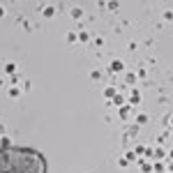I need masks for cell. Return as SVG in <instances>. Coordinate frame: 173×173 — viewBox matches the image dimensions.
Listing matches in <instances>:
<instances>
[{
    "label": "cell",
    "instance_id": "6da1fadb",
    "mask_svg": "<svg viewBox=\"0 0 173 173\" xmlns=\"http://www.w3.org/2000/svg\"><path fill=\"white\" fill-rule=\"evenodd\" d=\"M39 12H42V16H44V19H53V16L58 14V7L56 5H42V7H37Z\"/></svg>",
    "mask_w": 173,
    "mask_h": 173
},
{
    "label": "cell",
    "instance_id": "7a4b0ae2",
    "mask_svg": "<svg viewBox=\"0 0 173 173\" xmlns=\"http://www.w3.org/2000/svg\"><path fill=\"white\" fill-rule=\"evenodd\" d=\"M7 95H9V99H21V95H23V90L19 86H12L9 90H7Z\"/></svg>",
    "mask_w": 173,
    "mask_h": 173
},
{
    "label": "cell",
    "instance_id": "3957f363",
    "mask_svg": "<svg viewBox=\"0 0 173 173\" xmlns=\"http://www.w3.org/2000/svg\"><path fill=\"white\" fill-rule=\"evenodd\" d=\"M69 16H72L74 21H81V19H83V7H72V9H69Z\"/></svg>",
    "mask_w": 173,
    "mask_h": 173
},
{
    "label": "cell",
    "instance_id": "277c9868",
    "mask_svg": "<svg viewBox=\"0 0 173 173\" xmlns=\"http://www.w3.org/2000/svg\"><path fill=\"white\" fill-rule=\"evenodd\" d=\"M16 23H19V26L23 28V30H32V23L26 19V16H19V19H16Z\"/></svg>",
    "mask_w": 173,
    "mask_h": 173
},
{
    "label": "cell",
    "instance_id": "5b68a950",
    "mask_svg": "<svg viewBox=\"0 0 173 173\" xmlns=\"http://www.w3.org/2000/svg\"><path fill=\"white\" fill-rule=\"evenodd\" d=\"M122 69H125V62L122 60H113L109 65V72H122Z\"/></svg>",
    "mask_w": 173,
    "mask_h": 173
},
{
    "label": "cell",
    "instance_id": "8992f818",
    "mask_svg": "<svg viewBox=\"0 0 173 173\" xmlns=\"http://www.w3.org/2000/svg\"><path fill=\"white\" fill-rule=\"evenodd\" d=\"M65 42H67V44H79V37H76L74 30H69L67 35H65Z\"/></svg>",
    "mask_w": 173,
    "mask_h": 173
},
{
    "label": "cell",
    "instance_id": "52a82bcc",
    "mask_svg": "<svg viewBox=\"0 0 173 173\" xmlns=\"http://www.w3.org/2000/svg\"><path fill=\"white\" fill-rule=\"evenodd\" d=\"M90 79L92 81H102L104 79V72L102 69H90Z\"/></svg>",
    "mask_w": 173,
    "mask_h": 173
},
{
    "label": "cell",
    "instance_id": "ba28073f",
    "mask_svg": "<svg viewBox=\"0 0 173 173\" xmlns=\"http://www.w3.org/2000/svg\"><path fill=\"white\" fill-rule=\"evenodd\" d=\"M76 37H79L81 44H88V42H90V35H88L86 30H79V32H76Z\"/></svg>",
    "mask_w": 173,
    "mask_h": 173
},
{
    "label": "cell",
    "instance_id": "9c48e42d",
    "mask_svg": "<svg viewBox=\"0 0 173 173\" xmlns=\"http://www.w3.org/2000/svg\"><path fill=\"white\" fill-rule=\"evenodd\" d=\"M116 95H118V90H116V88H113V86H109V88H106V90H104V97H106V99H113V97H116Z\"/></svg>",
    "mask_w": 173,
    "mask_h": 173
},
{
    "label": "cell",
    "instance_id": "30bf717a",
    "mask_svg": "<svg viewBox=\"0 0 173 173\" xmlns=\"http://www.w3.org/2000/svg\"><path fill=\"white\" fill-rule=\"evenodd\" d=\"M148 120H150L148 113H139V116H136V125H148Z\"/></svg>",
    "mask_w": 173,
    "mask_h": 173
},
{
    "label": "cell",
    "instance_id": "8fae6325",
    "mask_svg": "<svg viewBox=\"0 0 173 173\" xmlns=\"http://www.w3.org/2000/svg\"><path fill=\"white\" fill-rule=\"evenodd\" d=\"M136 81H139V79H136V74H132V72H129V74L125 76V83H127V86H134Z\"/></svg>",
    "mask_w": 173,
    "mask_h": 173
},
{
    "label": "cell",
    "instance_id": "7c38bea8",
    "mask_svg": "<svg viewBox=\"0 0 173 173\" xmlns=\"http://www.w3.org/2000/svg\"><path fill=\"white\" fill-rule=\"evenodd\" d=\"M136 104H141V95L139 92H134L132 97H129V106H136Z\"/></svg>",
    "mask_w": 173,
    "mask_h": 173
},
{
    "label": "cell",
    "instance_id": "4fadbf2b",
    "mask_svg": "<svg viewBox=\"0 0 173 173\" xmlns=\"http://www.w3.org/2000/svg\"><path fill=\"white\" fill-rule=\"evenodd\" d=\"M92 46H97V49H102V46H104V37H102V35H97V37L92 39Z\"/></svg>",
    "mask_w": 173,
    "mask_h": 173
},
{
    "label": "cell",
    "instance_id": "5bb4252c",
    "mask_svg": "<svg viewBox=\"0 0 173 173\" xmlns=\"http://www.w3.org/2000/svg\"><path fill=\"white\" fill-rule=\"evenodd\" d=\"M118 166H120V169H127V166H129V162H127V157H125V155H122V157H118V162H116Z\"/></svg>",
    "mask_w": 173,
    "mask_h": 173
},
{
    "label": "cell",
    "instance_id": "9a60e30c",
    "mask_svg": "<svg viewBox=\"0 0 173 173\" xmlns=\"http://www.w3.org/2000/svg\"><path fill=\"white\" fill-rule=\"evenodd\" d=\"M120 116H122V118H129V116H132V106H122V109H120Z\"/></svg>",
    "mask_w": 173,
    "mask_h": 173
},
{
    "label": "cell",
    "instance_id": "2e32d148",
    "mask_svg": "<svg viewBox=\"0 0 173 173\" xmlns=\"http://www.w3.org/2000/svg\"><path fill=\"white\" fill-rule=\"evenodd\" d=\"M113 104L116 106H125V97L122 95H116V97H113Z\"/></svg>",
    "mask_w": 173,
    "mask_h": 173
},
{
    "label": "cell",
    "instance_id": "e0dca14e",
    "mask_svg": "<svg viewBox=\"0 0 173 173\" xmlns=\"http://www.w3.org/2000/svg\"><path fill=\"white\" fill-rule=\"evenodd\" d=\"M136 79H148V69H146V67H141L139 72H136Z\"/></svg>",
    "mask_w": 173,
    "mask_h": 173
},
{
    "label": "cell",
    "instance_id": "ac0fdd59",
    "mask_svg": "<svg viewBox=\"0 0 173 173\" xmlns=\"http://www.w3.org/2000/svg\"><path fill=\"white\" fill-rule=\"evenodd\" d=\"M5 72H7V74H14V72H16V65H14V62H7V65H5Z\"/></svg>",
    "mask_w": 173,
    "mask_h": 173
},
{
    "label": "cell",
    "instance_id": "d6986e66",
    "mask_svg": "<svg viewBox=\"0 0 173 173\" xmlns=\"http://www.w3.org/2000/svg\"><path fill=\"white\" fill-rule=\"evenodd\" d=\"M171 19H173V12H171V7H166V12H164V21L171 23Z\"/></svg>",
    "mask_w": 173,
    "mask_h": 173
},
{
    "label": "cell",
    "instance_id": "ffe728a7",
    "mask_svg": "<svg viewBox=\"0 0 173 173\" xmlns=\"http://www.w3.org/2000/svg\"><path fill=\"white\" fill-rule=\"evenodd\" d=\"M106 7H109L111 12H118L120 9V2H106Z\"/></svg>",
    "mask_w": 173,
    "mask_h": 173
},
{
    "label": "cell",
    "instance_id": "44dd1931",
    "mask_svg": "<svg viewBox=\"0 0 173 173\" xmlns=\"http://www.w3.org/2000/svg\"><path fill=\"white\" fill-rule=\"evenodd\" d=\"M19 81H21V76H19V74H12V79H9L12 86H19Z\"/></svg>",
    "mask_w": 173,
    "mask_h": 173
},
{
    "label": "cell",
    "instance_id": "7402d4cb",
    "mask_svg": "<svg viewBox=\"0 0 173 173\" xmlns=\"http://www.w3.org/2000/svg\"><path fill=\"white\" fill-rule=\"evenodd\" d=\"M155 157H159V159H164V157H166V152H164V148H157V150H155Z\"/></svg>",
    "mask_w": 173,
    "mask_h": 173
},
{
    "label": "cell",
    "instance_id": "603a6c76",
    "mask_svg": "<svg viewBox=\"0 0 173 173\" xmlns=\"http://www.w3.org/2000/svg\"><path fill=\"white\" fill-rule=\"evenodd\" d=\"M166 139H169V132L162 134V136H157V143H159V146H164V141H166Z\"/></svg>",
    "mask_w": 173,
    "mask_h": 173
},
{
    "label": "cell",
    "instance_id": "cb8c5ba5",
    "mask_svg": "<svg viewBox=\"0 0 173 173\" xmlns=\"http://www.w3.org/2000/svg\"><path fill=\"white\" fill-rule=\"evenodd\" d=\"M155 171H157V173H164L166 169H164V164H155Z\"/></svg>",
    "mask_w": 173,
    "mask_h": 173
},
{
    "label": "cell",
    "instance_id": "d4e9b609",
    "mask_svg": "<svg viewBox=\"0 0 173 173\" xmlns=\"http://www.w3.org/2000/svg\"><path fill=\"white\" fill-rule=\"evenodd\" d=\"M5 14H7V9H5V7H0V19H2Z\"/></svg>",
    "mask_w": 173,
    "mask_h": 173
},
{
    "label": "cell",
    "instance_id": "484cf974",
    "mask_svg": "<svg viewBox=\"0 0 173 173\" xmlns=\"http://www.w3.org/2000/svg\"><path fill=\"white\" fill-rule=\"evenodd\" d=\"M5 134V125H0V136H2Z\"/></svg>",
    "mask_w": 173,
    "mask_h": 173
}]
</instances>
